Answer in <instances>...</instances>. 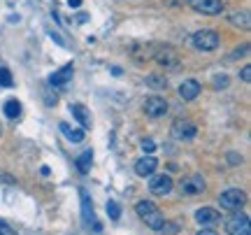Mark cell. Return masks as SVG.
Masks as SVG:
<instances>
[{"label": "cell", "mask_w": 251, "mask_h": 235, "mask_svg": "<svg viewBox=\"0 0 251 235\" xmlns=\"http://www.w3.org/2000/svg\"><path fill=\"white\" fill-rule=\"evenodd\" d=\"M135 212H137V214H140V219H142L149 228H153V231H161L163 224H165L163 212L156 208L153 203H149V200H140V203L135 205Z\"/></svg>", "instance_id": "1"}, {"label": "cell", "mask_w": 251, "mask_h": 235, "mask_svg": "<svg viewBox=\"0 0 251 235\" xmlns=\"http://www.w3.org/2000/svg\"><path fill=\"white\" fill-rule=\"evenodd\" d=\"M219 203H221V208L224 209L237 212V209L244 208V203H247V193L240 191V189H228V191H224V193L219 196Z\"/></svg>", "instance_id": "2"}, {"label": "cell", "mask_w": 251, "mask_h": 235, "mask_svg": "<svg viewBox=\"0 0 251 235\" xmlns=\"http://www.w3.org/2000/svg\"><path fill=\"white\" fill-rule=\"evenodd\" d=\"M191 42L200 52H214L219 47V33H214V30H198V33H193Z\"/></svg>", "instance_id": "3"}, {"label": "cell", "mask_w": 251, "mask_h": 235, "mask_svg": "<svg viewBox=\"0 0 251 235\" xmlns=\"http://www.w3.org/2000/svg\"><path fill=\"white\" fill-rule=\"evenodd\" d=\"M226 231L228 235H251V224H249V217L237 212L233 217L226 221Z\"/></svg>", "instance_id": "4"}, {"label": "cell", "mask_w": 251, "mask_h": 235, "mask_svg": "<svg viewBox=\"0 0 251 235\" xmlns=\"http://www.w3.org/2000/svg\"><path fill=\"white\" fill-rule=\"evenodd\" d=\"M151 180H149V191H151L153 196H168L175 186V182H172L170 175H149Z\"/></svg>", "instance_id": "5"}, {"label": "cell", "mask_w": 251, "mask_h": 235, "mask_svg": "<svg viewBox=\"0 0 251 235\" xmlns=\"http://www.w3.org/2000/svg\"><path fill=\"white\" fill-rule=\"evenodd\" d=\"M168 107H170L168 100L161 98V96H151V98L144 100V114L151 119H158L163 114H168Z\"/></svg>", "instance_id": "6"}, {"label": "cell", "mask_w": 251, "mask_h": 235, "mask_svg": "<svg viewBox=\"0 0 251 235\" xmlns=\"http://www.w3.org/2000/svg\"><path fill=\"white\" fill-rule=\"evenodd\" d=\"M179 191L184 196H198V193H202L205 191V180L202 177H198V175H191V177H184L179 182Z\"/></svg>", "instance_id": "7"}, {"label": "cell", "mask_w": 251, "mask_h": 235, "mask_svg": "<svg viewBox=\"0 0 251 235\" xmlns=\"http://www.w3.org/2000/svg\"><path fill=\"white\" fill-rule=\"evenodd\" d=\"M191 7L196 9V12H200V14L214 17V14L224 12V2L221 0H191Z\"/></svg>", "instance_id": "8"}, {"label": "cell", "mask_w": 251, "mask_h": 235, "mask_svg": "<svg viewBox=\"0 0 251 235\" xmlns=\"http://www.w3.org/2000/svg\"><path fill=\"white\" fill-rule=\"evenodd\" d=\"M156 63L163 65L165 70H177V68H179V56H177L175 49L165 47V49H161V52L156 54Z\"/></svg>", "instance_id": "9"}, {"label": "cell", "mask_w": 251, "mask_h": 235, "mask_svg": "<svg viewBox=\"0 0 251 235\" xmlns=\"http://www.w3.org/2000/svg\"><path fill=\"white\" fill-rule=\"evenodd\" d=\"M196 221L202 228H212V226H216V224L221 221V214H219L214 208H200L196 212Z\"/></svg>", "instance_id": "10"}, {"label": "cell", "mask_w": 251, "mask_h": 235, "mask_svg": "<svg viewBox=\"0 0 251 235\" xmlns=\"http://www.w3.org/2000/svg\"><path fill=\"white\" fill-rule=\"evenodd\" d=\"M198 133V128L193 121H175L172 124V135L177 140H193Z\"/></svg>", "instance_id": "11"}, {"label": "cell", "mask_w": 251, "mask_h": 235, "mask_svg": "<svg viewBox=\"0 0 251 235\" xmlns=\"http://www.w3.org/2000/svg\"><path fill=\"white\" fill-rule=\"evenodd\" d=\"M156 168H158V161H156L153 156H142V158L135 161V172H137L140 177H149V175H153Z\"/></svg>", "instance_id": "12"}, {"label": "cell", "mask_w": 251, "mask_h": 235, "mask_svg": "<svg viewBox=\"0 0 251 235\" xmlns=\"http://www.w3.org/2000/svg\"><path fill=\"white\" fill-rule=\"evenodd\" d=\"M72 70H75V68H72V63L63 65L58 73H54L51 77H49V84H51V86H65V84L72 79Z\"/></svg>", "instance_id": "13"}, {"label": "cell", "mask_w": 251, "mask_h": 235, "mask_svg": "<svg viewBox=\"0 0 251 235\" xmlns=\"http://www.w3.org/2000/svg\"><path fill=\"white\" fill-rule=\"evenodd\" d=\"M81 214H84V221L86 224H93V228L100 233V226L96 224V214H93V208H91V198L86 191H81Z\"/></svg>", "instance_id": "14"}, {"label": "cell", "mask_w": 251, "mask_h": 235, "mask_svg": "<svg viewBox=\"0 0 251 235\" xmlns=\"http://www.w3.org/2000/svg\"><path fill=\"white\" fill-rule=\"evenodd\" d=\"M179 96L184 100H196L198 96H200V84H198L196 79H186V81H181V86H179Z\"/></svg>", "instance_id": "15"}, {"label": "cell", "mask_w": 251, "mask_h": 235, "mask_svg": "<svg viewBox=\"0 0 251 235\" xmlns=\"http://www.w3.org/2000/svg\"><path fill=\"white\" fill-rule=\"evenodd\" d=\"M70 112H72V117L79 121V126L86 131V128H91V114H89V109L84 107V105H79V103H75V105H70Z\"/></svg>", "instance_id": "16"}, {"label": "cell", "mask_w": 251, "mask_h": 235, "mask_svg": "<svg viewBox=\"0 0 251 235\" xmlns=\"http://www.w3.org/2000/svg\"><path fill=\"white\" fill-rule=\"evenodd\" d=\"M58 126H61L63 135L68 137V140H72V142H81V140H84V131H75V128H70L68 124H58Z\"/></svg>", "instance_id": "17"}, {"label": "cell", "mask_w": 251, "mask_h": 235, "mask_svg": "<svg viewBox=\"0 0 251 235\" xmlns=\"http://www.w3.org/2000/svg\"><path fill=\"white\" fill-rule=\"evenodd\" d=\"M228 19H230L233 26H240V28H244V30L249 28V14H247V12H235V14H230Z\"/></svg>", "instance_id": "18"}, {"label": "cell", "mask_w": 251, "mask_h": 235, "mask_svg": "<svg viewBox=\"0 0 251 235\" xmlns=\"http://www.w3.org/2000/svg\"><path fill=\"white\" fill-rule=\"evenodd\" d=\"M19 114H21V103H19V100H7V103H5V117L17 119Z\"/></svg>", "instance_id": "19"}, {"label": "cell", "mask_w": 251, "mask_h": 235, "mask_svg": "<svg viewBox=\"0 0 251 235\" xmlns=\"http://www.w3.org/2000/svg\"><path fill=\"white\" fill-rule=\"evenodd\" d=\"M91 158H93V152H91V149H86V152H84V154L77 158V168H79V172H89Z\"/></svg>", "instance_id": "20"}, {"label": "cell", "mask_w": 251, "mask_h": 235, "mask_svg": "<svg viewBox=\"0 0 251 235\" xmlns=\"http://www.w3.org/2000/svg\"><path fill=\"white\" fill-rule=\"evenodd\" d=\"M147 84H149V86H153V89H165V86H168V79H165V77L149 75V77H147Z\"/></svg>", "instance_id": "21"}, {"label": "cell", "mask_w": 251, "mask_h": 235, "mask_svg": "<svg viewBox=\"0 0 251 235\" xmlns=\"http://www.w3.org/2000/svg\"><path fill=\"white\" fill-rule=\"evenodd\" d=\"M107 214H109V219H119V217H121V208H119V203L109 200V203H107Z\"/></svg>", "instance_id": "22"}, {"label": "cell", "mask_w": 251, "mask_h": 235, "mask_svg": "<svg viewBox=\"0 0 251 235\" xmlns=\"http://www.w3.org/2000/svg\"><path fill=\"white\" fill-rule=\"evenodd\" d=\"M0 86H12V75H9V70H5V68H0Z\"/></svg>", "instance_id": "23"}, {"label": "cell", "mask_w": 251, "mask_h": 235, "mask_svg": "<svg viewBox=\"0 0 251 235\" xmlns=\"http://www.w3.org/2000/svg\"><path fill=\"white\" fill-rule=\"evenodd\" d=\"M214 86H219V89H221V86H228V77H226V75H216L214 77Z\"/></svg>", "instance_id": "24"}, {"label": "cell", "mask_w": 251, "mask_h": 235, "mask_svg": "<svg viewBox=\"0 0 251 235\" xmlns=\"http://www.w3.org/2000/svg\"><path fill=\"white\" fill-rule=\"evenodd\" d=\"M142 149H144V152H149V154H151L153 149H156V142H153V140H149V137H147V140H142Z\"/></svg>", "instance_id": "25"}, {"label": "cell", "mask_w": 251, "mask_h": 235, "mask_svg": "<svg viewBox=\"0 0 251 235\" xmlns=\"http://www.w3.org/2000/svg\"><path fill=\"white\" fill-rule=\"evenodd\" d=\"M0 235H17V231H12L7 226V221H0Z\"/></svg>", "instance_id": "26"}, {"label": "cell", "mask_w": 251, "mask_h": 235, "mask_svg": "<svg viewBox=\"0 0 251 235\" xmlns=\"http://www.w3.org/2000/svg\"><path fill=\"white\" fill-rule=\"evenodd\" d=\"M242 79L244 81H251V68H249V65H244V68H242Z\"/></svg>", "instance_id": "27"}, {"label": "cell", "mask_w": 251, "mask_h": 235, "mask_svg": "<svg viewBox=\"0 0 251 235\" xmlns=\"http://www.w3.org/2000/svg\"><path fill=\"white\" fill-rule=\"evenodd\" d=\"M198 235H219V233H216V231H212V228H202Z\"/></svg>", "instance_id": "28"}, {"label": "cell", "mask_w": 251, "mask_h": 235, "mask_svg": "<svg viewBox=\"0 0 251 235\" xmlns=\"http://www.w3.org/2000/svg\"><path fill=\"white\" fill-rule=\"evenodd\" d=\"M0 180H5V182H7V184H14V182H17V180H14V177H9V175H0Z\"/></svg>", "instance_id": "29"}, {"label": "cell", "mask_w": 251, "mask_h": 235, "mask_svg": "<svg viewBox=\"0 0 251 235\" xmlns=\"http://www.w3.org/2000/svg\"><path fill=\"white\" fill-rule=\"evenodd\" d=\"M68 5H70V7H79L81 0H68Z\"/></svg>", "instance_id": "30"}, {"label": "cell", "mask_w": 251, "mask_h": 235, "mask_svg": "<svg viewBox=\"0 0 251 235\" xmlns=\"http://www.w3.org/2000/svg\"><path fill=\"white\" fill-rule=\"evenodd\" d=\"M0 133H2V128H0Z\"/></svg>", "instance_id": "31"}]
</instances>
